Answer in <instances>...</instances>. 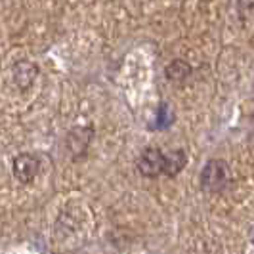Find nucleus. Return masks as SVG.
Masks as SVG:
<instances>
[{
    "mask_svg": "<svg viewBox=\"0 0 254 254\" xmlns=\"http://www.w3.org/2000/svg\"><path fill=\"white\" fill-rule=\"evenodd\" d=\"M38 168H40V163H38V157L33 155V153H21L13 159V176L19 180L21 184H29L33 182L35 176L38 174Z\"/></svg>",
    "mask_w": 254,
    "mask_h": 254,
    "instance_id": "7ed1b4c3",
    "label": "nucleus"
},
{
    "mask_svg": "<svg viewBox=\"0 0 254 254\" xmlns=\"http://www.w3.org/2000/svg\"><path fill=\"white\" fill-rule=\"evenodd\" d=\"M163 155L165 153H161V149H157V147L143 149L138 159V170L141 176H145V178L163 176Z\"/></svg>",
    "mask_w": 254,
    "mask_h": 254,
    "instance_id": "f03ea898",
    "label": "nucleus"
},
{
    "mask_svg": "<svg viewBox=\"0 0 254 254\" xmlns=\"http://www.w3.org/2000/svg\"><path fill=\"white\" fill-rule=\"evenodd\" d=\"M229 182H231V170L229 165L224 159H210L206 165L203 166L201 172V190L206 193H222L228 190Z\"/></svg>",
    "mask_w": 254,
    "mask_h": 254,
    "instance_id": "f257e3e1",
    "label": "nucleus"
},
{
    "mask_svg": "<svg viewBox=\"0 0 254 254\" xmlns=\"http://www.w3.org/2000/svg\"><path fill=\"white\" fill-rule=\"evenodd\" d=\"M38 75V69L37 65L29 60H21L17 64L13 65V82L19 86L21 90H27Z\"/></svg>",
    "mask_w": 254,
    "mask_h": 254,
    "instance_id": "20e7f679",
    "label": "nucleus"
},
{
    "mask_svg": "<svg viewBox=\"0 0 254 254\" xmlns=\"http://www.w3.org/2000/svg\"><path fill=\"white\" fill-rule=\"evenodd\" d=\"M165 75L172 82H182V80H186L191 75V65L186 60H174V62H170L166 65Z\"/></svg>",
    "mask_w": 254,
    "mask_h": 254,
    "instance_id": "423d86ee",
    "label": "nucleus"
},
{
    "mask_svg": "<svg viewBox=\"0 0 254 254\" xmlns=\"http://www.w3.org/2000/svg\"><path fill=\"white\" fill-rule=\"evenodd\" d=\"M188 163V157L184 149H172L166 155H163V176L174 178L176 174H180L184 170V166Z\"/></svg>",
    "mask_w": 254,
    "mask_h": 254,
    "instance_id": "39448f33",
    "label": "nucleus"
}]
</instances>
